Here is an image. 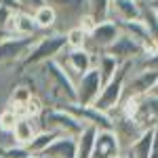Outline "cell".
Masks as SVG:
<instances>
[{"mask_svg":"<svg viewBox=\"0 0 158 158\" xmlns=\"http://www.w3.org/2000/svg\"><path fill=\"white\" fill-rule=\"evenodd\" d=\"M38 129H47L55 135H65V137H76L85 129L86 124L78 116H74L72 112L59 106H47L36 118Z\"/></svg>","mask_w":158,"mask_h":158,"instance_id":"6da1fadb","label":"cell"},{"mask_svg":"<svg viewBox=\"0 0 158 158\" xmlns=\"http://www.w3.org/2000/svg\"><path fill=\"white\" fill-rule=\"evenodd\" d=\"M61 49H65V36L61 32H40L36 36V40L32 42V47L27 49V53L21 57L19 70L44 63L49 59H55V55Z\"/></svg>","mask_w":158,"mask_h":158,"instance_id":"7a4b0ae2","label":"cell"},{"mask_svg":"<svg viewBox=\"0 0 158 158\" xmlns=\"http://www.w3.org/2000/svg\"><path fill=\"white\" fill-rule=\"evenodd\" d=\"M131 70H133V61H122L118 65V70H116V74L101 86L93 106L101 112H106V114H110V112H114L118 108V103L122 99V91H124V82H127V76L131 74Z\"/></svg>","mask_w":158,"mask_h":158,"instance_id":"3957f363","label":"cell"},{"mask_svg":"<svg viewBox=\"0 0 158 158\" xmlns=\"http://www.w3.org/2000/svg\"><path fill=\"white\" fill-rule=\"evenodd\" d=\"M55 61L63 72L68 74V78L76 82V78L80 74H85L86 70H91L95 65V53H91L89 49L80 47V49H61L55 55Z\"/></svg>","mask_w":158,"mask_h":158,"instance_id":"277c9868","label":"cell"},{"mask_svg":"<svg viewBox=\"0 0 158 158\" xmlns=\"http://www.w3.org/2000/svg\"><path fill=\"white\" fill-rule=\"evenodd\" d=\"M55 9V25L53 32H65L78 23V19L89 13V2L86 0H53L49 2Z\"/></svg>","mask_w":158,"mask_h":158,"instance_id":"5b68a950","label":"cell"},{"mask_svg":"<svg viewBox=\"0 0 158 158\" xmlns=\"http://www.w3.org/2000/svg\"><path fill=\"white\" fill-rule=\"evenodd\" d=\"M101 76H99L97 68L93 65L91 70L80 74L74 82V101L80 106H93L97 99L99 91H101Z\"/></svg>","mask_w":158,"mask_h":158,"instance_id":"8992f818","label":"cell"},{"mask_svg":"<svg viewBox=\"0 0 158 158\" xmlns=\"http://www.w3.org/2000/svg\"><path fill=\"white\" fill-rule=\"evenodd\" d=\"M110 116H112V131H114L118 143H120V150L127 152V150L131 148V143L141 135L143 127L135 120L133 116H127V114H122L118 110H114Z\"/></svg>","mask_w":158,"mask_h":158,"instance_id":"52a82bcc","label":"cell"},{"mask_svg":"<svg viewBox=\"0 0 158 158\" xmlns=\"http://www.w3.org/2000/svg\"><path fill=\"white\" fill-rule=\"evenodd\" d=\"M120 34V27L114 19H106V21H97L95 27L86 34V42H85V49H89L91 53H101L106 51L116 40V36Z\"/></svg>","mask_w":158,"mask_h":158,"instance_id":"ba28073f","label":"cell"},{"mask_svg":"<svg viewBox=\"0 0 158 158\" xmlns=\"http://www.w3.org/2000/svg\"><path fill=\"white\" fill-rule=\"evenodd\" d=\"M40 34V32H38ZM38 34L34 36H6L0 38V65L4 63H19L27 49L32 47V42L36 40Z\"/></svg>","mask_w":158,"mask_h":158,"instance_id":"9c48e42d","label":"cell"},{"mask_svg":"<svg viewBox=\"0 0 158 158\" xmlns=\"http://www.w3.org/2000/svg\"><path fill=\"white\" fill-rule=\"evenodd\" d=\"M158 70H139L135 72L131 70V74L127 76V82H124V91H122V97H129V95H143L152 89H158Z\"/></svg>","mask_w":158,"mask_h":158,"instance_id":"30bf717a","label":"cell"},{"mask_svg":"<svg viewBox=\"0 0 158 158\" xmlns=\"http://www.w3.org/2000/svg\"><path fill=\"white\" fill-rule=\"evenodd\" d=\"M106 53L114 55L118 61H133L135 57H139L143 51H141V42H137L133 36L120 32V34L116 36V40L106 49Z\"/></svg>","mask_w":158,"mask_h":158,"instance_id":"8fae6325","label":"cell"},{"mask_svg":"<svg viewBox=\"0 0 158 158\" xmlns=\"http://www.w3.org/2000/svg\"><path fill=\"white\" fill-rule=\"evenodd\" d=\"M122 150L112 129H97L95 141H93V152L91 158H114L118 156Z\"/></svg>","mask_w":158,"mask_h":158,"instance_id":"7c38bea8","label":"cell"},{"mask_svg":"<svg viewBox=\"0 0 158 158\" xmlns=\"http://www.w3.org/2000/svg\"><path fill=\"white\" fill-rule=\"evenodd\" d=\"M156 131H158V124H152V127L143 129L141 135L127 150V154L131 158H148L152 154V150H156Z\"/></svg>","mask_w":158,"mask_h":158,"instance_id":"4fadbf2b","label":"cell"},{"mask_svg":"<svg viewBox=\"0 0 158 158\" xmlns=\"http://www.w3.org/2000/svg\"><path fill=\"white\" fill-rule=\"evenodd\" d=\"M40 156L42 158H76V137L57 135Z\"/></svg>","mask_w":158,"mask_h":158,"instance_id":"5bb4252c","label":"cell"},{"mask_svg":"<svg viewBox=\"0 0 158 158\" xmlns=\"http://www.w3.org/2000/svg\"><path fill=\"white\" fill-rule=\"evenodd\" d=\"M139 11H141L139 0H112L110 2V19L114 21L139 19Z\"/></svg>","mask_w":158,"mask_h":158,"instance_id":"9a60e30c","label":"cell"},{"mask_svg":"<svg viewBox=\"0 0 158 158\" xmlns=\"http://www.w3.org/2000/svg\"><path fill=\"white\" fill-rule=\"evenodd\" d=\"M38 131V124L34 118H27V116H19L17 120H15V124H13L11 129V137L15 143H19V146H25L32 137H34V133Z\"/></svg>","mask_w":158,"mask_h":158,"instance_id":"2e32d148","label":"cell"},{"mask_svg":"<svg viewBox=\"0 0 158 158\" xmlns=\"http://www.w3.org/2000/svg\"><path fill=\"white\" fill-rule=\"evenodd\" d=\"M120 63L122 61H118L114 55H110V53H106V51H101V53L95 55V68H97L99 76H101V85H106L110 78L116 74V70H118Z\"/></svg>","mask_w":158,"mask_h":158,"instance_id":"e0dca14e","label":"cell"},{"mask_svg":"<svg viewBox=\"0 0 158 158\" xmlns=\"http://www.w3.org/2000/svg\"><path fill=\"white\" fill-rule=\"evenodd\" d=\"M95 133H97V127L86 124L85 129L76 135V158H91L93 141H95Z\"/></svg>","mask_w":158,"mask_h":158,"instance_id":"ac0fdd59","label":"cell"},{"mask_svg":"<svg viewBox=\"0 0 158 158\" xmlns=\"http://www.w3.org/2000/svg\"><path fill=\"white\" fill-rule=\"evenodd\" d=\"M38 32H40V30H38L32 13L15 11V34H17V36H34Z\"/></svg>","mask_w":158,"mask_h":158,"instance_id":"d6986e66","label":"cell"},{"mask_svg":"<svg viewBox=\"0 0 158 158\" xmlns=\"http://www.w3.org/2000/svg\"><path fill=\"white\" fill-rule=\"evenodd\" d=\"M32 17H34L40 32H53V25H55V9H53V4H49V2L40 4L36 11L32 13Z\"/></svg>","mask_w":158,"mask_h":158,"instance_id":"ffe728a7","label":"cell"},{"mask_svg":"<svg viewBox=\"0 0 158 158\" xmlns=\"http://www.w3.org/2000/svg\"><path fill=\"white\" fill-rule=\"evenodd\" d=\"M57 135L51 133V131H47V129H38L36 133H34V137L25 143V148H27V152L30 154H36V156H40L47 148H49V143L55 139Z\"/></svg>","mask_w":158,"mask_h":158,"instance_id":"44dd1931","label":"cell"},{"mask_svg":"<svg viewBox=\"0 0 158 158\" xmlns=\"http://www.w3.org/2000/svg\"><path fill=\"white\" fill-rule=\"evenodd\" d=\"M63 36H65V47L68 49H80V47H85V42H86V32L82 27H78V25L65 30Z\"/></svg>","mask_w":158,"mask_h":158,"instance_id":"7402d4cb","label":"cell"},{"mask_svg":"<svg viewBox=\"0 0 158 158\" xmlns=\"http://www.w3.org/2000/svg\"><path fill=\"white\" fill-rule=\"evenodd\" d=\"M47 0H17V4H19V11H27V13H34L40 6V4H44Z\"/></svg>","mask_w":158,"mask_h":158,"instance_id":"603a6c76","label":"cell"},{"mask_svg":"<svg viewBox=\"0 0 158 158\" xmlns=\"http://www.w3.org/2000/svg\"><path fill=\"white\" fill-rule=\"evenodd\" d=\"M0 4H2V6H9V9H13V11H19L17 0H0Z\"/></svg>","mask_w":158,"mask_h":158,"instance_id":"cb8c5ba5","label":"cell"},{"mask_svg":"<svg viewBox=\"0 0 158 158\" xmlns=\"http://www.w3.org/2000/svg\"><path fill=\"white\" fill-rule=\"evenodd\" d=\"M114 158H129V156H127V152H120L118 156H114Z\"/></svg>","mask_w":158,"mask_h":158,"instance_id":"d4e9b609","label":"cell"},{"mask_svg":"<svg viewBox=\"0 0 158 158\" xmlns=\"http://www.w3.org/2000/svg\"><path fill=\"white\" fill-rule=\"evenodd\" d=\"M148 158H158V154H156V150H152V154H150V156Z\"/></svg>","mask_w":158,"mask_h":158,"instance_id":"484cf974","label":"cell"},{"mask_svg":"<svg viewBox=\"0 0 158 158\" xmlns=\"http://www.w3.org/2000/svg\"><path fill=\"white\" fill-rule=\"evenodd\" d=\"M27 158H42V156H36V154H30Z\"/></svg>","mask_w":158,"mask_h":158,"instance_id":"4316f807","label":"cell"},{"mask_svg":"<svg viewBox=\"0 0 158 158\" xmlns=\"http://www.w3.org/2000/svg\"><path fill=\"white\" fill-rule=\"evenodd\" d=\"M47 2H53V0H47Z\"/></svg>","mask_w":158,"mask_h":158,"instance_id":"83f0119b","label":"cell"},{"mask_svg":"<svg viewBox=\"0 0 158 158\" xmlns=\"http://www.w3.org/2000/svg\"><path fill=\"white\" fill-rule=\"evenodd\" d=\"M108 2H112V0H108Z\"/></svg>","mask_w":158,"mask_h":158,"instance_id":"f1b7e54d","label":"cell"}]
</instances>
